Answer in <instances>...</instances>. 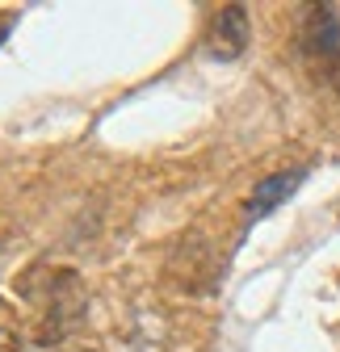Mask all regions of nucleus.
I'll use <instances>...</instances> for the list:
<instances>
[{
    "instance_id": "1",
    "label": "nucleus",
    "mask_w": 340,
    "mask_h": 352,
    "mask_svg": "<svg viewBox=\"0 0 340 352\" xmlns=\"http://www.w3.org/2000/svg\"><path fill=\"white\" fill-rule=\"evenodd\" d=\"M299 47L311 72L340 97V9L336 5H307L303 9V30Z\"/></svg>"
},
{
    "instance_id": "2",
    "label": "nucleus",
    "mask_w": 340,
    "mask_h": 352,
    "mask_svg": "<svg viewBox=\"0 0 340 352\" xmlns=\"http://www.w3.org/2000/svg\"><path fill=\"white\" fill-rule=\"evenodd\" d=\"M84 315V285L72 269H51V281H47V294H42V331L38 340L42 344H59Z\"/></svg>"
},
{
    "instance_id": "3",
    "label": "nucleus",
    "mask_w": 340,
    "mask_h": 352,
    "mask_svg": "<svg viewBox=\"0 0 340 352\" xmlns=\"http://www.w3.org/2000/svg\"><path fill=\"white\" fill-rule=\"evenodd\" d=\"M248 38H252V25H248V9L244 5H223L210 21V38H206V51L231 63L248 51Z\"/></svg>"
},
{
    "instance_id": "4",
    "label": "nucleus",
    "mask_w": 340,
    "mask_h": 352,
    "mask_svg": "<svg viewBox=\"0 0 340 352\" xmlns=\"http://www.w3.org/2000/svg\"><path fill=\"white\" fill-rule=\"evenodd\" d=\"M303 176H307V168H290V172H273V176H265V181L252 189L248 206H244V223L252 227V223H261L265 214H273L286 197H294V189L303 185Z\"/></svg>"
},
{
    "instance_id": "5",
    "label": "nucleus",
    "mask_w": 340,
    "mask_h": 352,
    "mask_svg": "<svg viewBox=\"0 0 340 352\" xmlns=\"http://www.w3.org/2000/svg\"><path fill=\"white\" fill-rule=\"evenodd\" d=\"M13 25H17V13H9V9H0V47H5V42H9Z\"/></svg>"
},
{
    "instance_id": "6",
    "label": "nucleus",
    "mask_w": 340,
    "mask_h": 352,
    "mask_svg": "<svg viewBox=\"0 0 340 352\" xmlns=\"http://www.w3.org/2000/svg\"><path fill=\"white\" fill-rule=\"evenodd\" d=\"M0 352H17V336L9 327H0Z\"/></svg>"
}]
</instances>
